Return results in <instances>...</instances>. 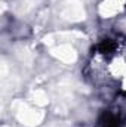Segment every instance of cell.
<instances>
[{
	"label": "cell",
	"mask_w": 126,
	"mask_h": 127,
	"mask_svg": "<svg viewBox=\"0 0 126 127\" xmlns=\"http://www.w3.org/2000/svg\"><path fill=\"white\" fill-rule=\"evenodd\" d=\"M99 127H125V117L122 112H117V109H108L104 111L98 120Z\"/></svg>",
	"instance_id": "cell-1"
}]
</instances>
